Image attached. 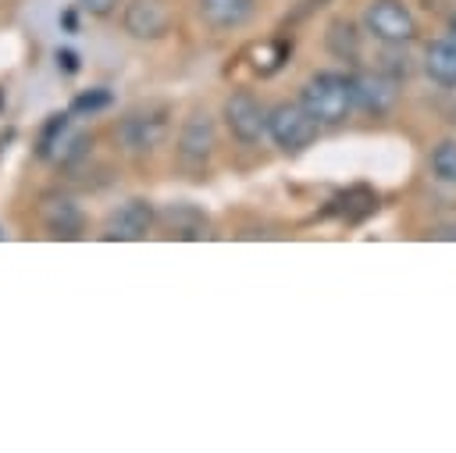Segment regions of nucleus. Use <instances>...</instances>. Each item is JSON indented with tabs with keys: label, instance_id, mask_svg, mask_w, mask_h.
I'll return each instance as SVG.
<instances>
[{
	"label": "nucleus",
	"instance_id": "nucleus-1",
	"mask_svg": "<svg viewBox=\"0 0 456 453\" xmlns=\"http://www.w3.org/2000/svg\"><path fill=\"white\" fill-rule=\"evenodd\" d=\"M299 103L306 107V114L317 125H338L346 121V114L353 111V93H349V75L338 71H317L314 78H306Z\"/></svg>",
	"mask_w": 456,
	"mask_h": 453
},
{
	"label": "nucleus",
	"instance_id": "nucleus-2",
	"mask_svg": "<svg viewBox=\"0 0 456 453\" xmlns=\"http://www.w3.org/2000/svg\"><path fill=\"white\" fill-rule=\"evenodd\" d=\"M317 121L306 114L303 103H278L274 111H267V136L285 150V153H299L317 139Z\"/></svg>",
	"mask_w": 456,
	"mask_h": 453
},
{
	"label": "nucleus",
	"instance_id": "nucleus-3",
	"mask_svg": "<svg viewBox=\"0 0 456 453\" xmlns=\"http://www.w3.org/2000/svg\"><path fill=\"white\" fill-rule=\"evenodd\" d=\"M363 21L374 39L381 43H410L417 36V21L403 0H370L363 11Z\"/></svg>",
	"mask_w": 456,
	"mask_h": 453
},
{
	"label": "nucleus",
	"instance_id": "nucleus-4",
	"mask_svg": "<svg viewBox=\"0 0 456 453\" xmlns=\"http://www.w3.org/2000/svg\"><path fill=\"white\" fill-rule=\"evenodd\" d=\"M224 125L239 143H260V136L267 132V111L260 107V100L246 89H235L224 100Z\"/></svg>",
	"mask_w": 456,
	"mask_h": 453
},
{
	"label": "nucleus",
	"instance_id": "nucleus-5",
	"mask_svg": "<svg viewBox=\"0 0 456 453\" xmlns=\"http://www.w3.org/2000/svg\"><path fill=\"white\" fill-rule=\"evenodd\" d=\"M121 25L132 39H160L171 32V4L167 0H128Z\"/></svg>",
	"mask_w": 456,
	"mask_h": 453
},
{
	"label": "nucleus",
	"instance_id": "nucleus-6",
	"mask_svg": "<svg viewBox=\"0 0 456 453\" xmlns=\"http://www.w3.org/2000/svg\"><path fill=\"white\" fill-rule=\"evenodd\" d=\"M157 214L150 207V200H125L118 210H110L107 225H103V239L110 243H135L146 239V232L153 228Z\"/></svg>",
	"mask_w": 456,
	"mask_h": 453
},
{
	"label": "nucleus",
	"instance_id": "nucleus-7",
	"mask_svg": "<svg viewBox=\"0 0 456 453\" xmlns=\"http://www.w3.org/2000/svg\"><path fill=\"white\" fill-rule=\"evenodd\" d=\"M118 139L125 150L132 153H146V150H157L164 139H167V118L164 114H128L121 118L118 125Z\"/></svg>",
	"mask_w": 456,
	"mask_h": 453
},
{
	"label": "nucleus",
	"instance_id": "nucleus-8",
	"mask_svg": "<svg viewBox=\"0 0 456 453\" xmlns=\"http://www.w3.org/2000/svg\"><path fill=\"white\" fill-rule=\"evenodd\" d=\"M349 93H353V107L370 111V114H385L395 103V82L381 71H356L349 75Z\"/></svg>",
	"mask_w": 456,
	"mask_h": 453
},
{
	"label": "nucleus",
	"instance_id": "nucleus-9",
	"mask_svg": "<svg viewBox=\"0 0 456 453\" xmlns=\"http://www.w3.org/2000/svg\"><path fill=\"white\" fill-rule=\"evenodd\" d=\"M43 225H46V232H50L53 239H78L82 228H86V218H82V210H78L75 200H68V196H50V200L43 203Z\"/></svg>",
	"mask_w": 456,
	"mask_h": 453
},
{
	"label": "nucleus",
	"instance_id": "nucleus-10",
	"mask_svg": "<svg viewBox=\"0 0 456 453\" xmlns=\"http://www.w3.org/2000/svg\"><path fill=\"white\" fill-rule=\"evenodd\" d=\"M214 150V121L207 111H196L192 118H185L182 125V136H178V153L182 161H207Z\"/></svg>",
	"mask_w": 456,
	"mask_h": 453
},
{
	"label": "nucleus",
	"instance_id": "nucleus-11",
	"mask_svg": "<svg viewBox=\"0 0 456 453\" xmlns=\"http://www.w3.org/2000/svg\"><path fill=\"white\" fill-rule=\"evenodd\" d=\"M256 0H200V14L210 29H239L253 14Z\"/></svg>",
	"mask_w": 456,
	"mask_h": 453
},
{
	"label": "nucleus",
	"instance_id": "nucleus-12",
	"mask_svg": "<svg viewBox=\"0 0 456 453\" xmlns=\"http://www.w3.org/2000/svg\"><path fill=\"white\" fill-rule=\"evenodd\" d=\"M164 225H167L171 235H178V239H200V235H207V218H203L196 207H189V203L167 207V210H164Z\"/></svg>",
	"mask_w": 456,
	"mask_h": 453
},
{
	"label": "nucleus",
	"instance_id": "nucleus-13",
	"mask_svg": "<svg viewBox=\"0 0 456 453\" xmlns=\"http://www.w3.org/2000/svg\"><path fill=\"white\" fill-rule=\"evenodd\" d=\"M424 71L438 82V86H456V46L445 43H431L424 54Z\"/></svg>",
	"mask_w": 456,
	"mask_h": 453
},
{
	"label": "nucleus",
	"instance_id": "nucleus-14",
	"mask_svg": "<svg viewBox=\"0 0 456 453\" xmlns=\"http://www.w3.org/2000/svg\"><path fill=\"white\" fill-rule=\"evenodd\" d=\"M289 43L285 39H267V43H256L253 50H249V64H253V71H260V75H274L285 61H289Z\"/></svg>",
	"mask_w": 456,
	"mask_h": 453
},
{
	"label": "nucleus",
	"instance_id": "nucleus-15",
	"mask_svg": "<svg viewBox=\"0 0 456 453\" xmlns=\"http://www.w3.org/2000/svg\"><path fill=\"white\" fill-rule=\"evenodd\" d=\"M335 203H338L335 210H338L346 221H363L367 214H374V207H378V196H374L367 185H353V189H349V193H342Z\"/></svg>",
	"mask_w": 456,
	"mask_h": 453
},
{
	"label": "nucleus",
	"instance_id": "nucleus-16",
	"mask_svg": "<svg viewBox=\"0 0 456 453\" xmlns=\"http://www.w3.org/2000/svg\"><path fill=\"white\" fill-rule=\"evenodd\" d=\"M328 50L335 54V57H342V61H353L356 54H360V36H356V29H353V21H331L328 25Z\"/></svg>",
	"mask_w": 456,
	"mask_h": 453
},
{
	"label": "nucleus",
	"instance_id": "nucleus-17",
	"mask_svg": "<svg viewBox=\"0 0 456 453\" xmlns=\"http://www.w3.org/2000/svg\"><path fill=\"white\" fill-rule=\"evenodd\" d=\"M431 168L442 182H456V139H445L431 150Z\"/></svg>",
	"mask_w": 456,
	"mask_h": 453
},
{
	"label": "nucleus",
	"instance_id": "nucleus-18",
	"mask_svg": "<svg viewBox=\"0 0 456 453\" xmlns=\"http://www.w3.org/2000/svg\"><path fill=\"white\" fill-rule=\"evenodd\" d=\"M103 107H110V93H107L103 86H96V89H89V93H78V96L71 100V111H75V114H96V111H103Z\"/></svg>",
	"mask_w": 456,
	"mask_h": 453
},
{
	"label": "nucleus",
	"instance_id": "nucleus-19",
	"mask_svg": "<svg viewBox=\"0 0 456 453\" xmlns=\"http://www.w3.org/2000/svg\"><path fill=\"white\" fill-rule=\"evenodd\" d=\"M64 128H68V114H50V121L43 125V136H39V157H50V150Z\"/></svg>",
	"mask_w": 456,
	"mask_h": 453
},
{
	"label": "nucleus",
	"instance_id": "nucleus-20",
	"mask_svg": "<svg viewBox=\"0 0 456 453\" xmlns=\"http://www.w3.org/2000/svg\"><path fill=\"white\" fill-rule=\"evenodd\" d=\"M118 4H121V0H78V7H82L86 14H93V18H107V14H114Z\"/></svg>",
	"mask_w": 456,
	"mask_h": 453
},
{
	"label": "nucleus",
	"instance_id": "nucleus-21",
	"mask_svg": "<svg viewBox=\"0 0 456 453\" xmlns=\"http://www.w3.org/2000/svg\"><path fill=\"white\" fill-rule=\"evenodd\" d=\"M53 57H57V68H61L64 75H75V71H78V54H75V50H57Z\"/></svg>",
	"mask_w": 456,
	"mask_h": 453
},
{
	"label": "nucleus",
	"instance_id": "nucleus-22",
	"mask_svg": "<svg viewBox=\"0 0 456 453\" xmlns=\"http://www.w3.org/2000/svg\"><path fill=\"white\" fill-rule=\"evenodd\" d=\"M431 235H435V239H456V221H452V225H442V228H435Z\"/></svg>",
	"mask_w": 456,
	"mask_h": 453
},
{
	"label": "nucleus",
	"instance_id": "nucleus-23",
	"mask_svg": "<svg viewBox=\"0 0 456 453\" xmlns=\"http://www.w3.org/2000/svg\"><path fill=\"white\" fill-rule=\"evenodd\" d=\"M449 43L456 46V14H452V25H449Z\"/></svg>",
	"mask_w": 456,
	"mask_h": 453
},
{
	"label": "nucleus",
	"instance_id": "nucleus-24",
	"mask_svg": "<svg viewBox=\"0 0 456 453\" xmlns=\"http://www.w3.org/2000/svg\"><path fill=\"white\" fill-rule=\"evenodd\" d=\"M0 107H4V93H0Z\"/></svg>",
	"mask_w": 456,
	"mask_h": 453
}]
</instances>
